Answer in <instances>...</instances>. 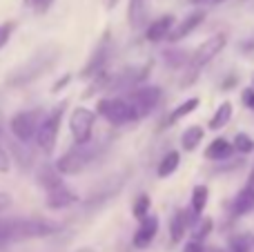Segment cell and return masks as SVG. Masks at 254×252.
<instances>
[{
	"mask_svg": "<svg viewBox=\"0 0 254 252\" xmlns=\"http://www.w3.org/2000/svg\"><path fill=\"white\" fill-rule=\"evenodd\" d=\"M67 83H69V76H63V78L56 83V87H54V89H56V92H58V89H61L63 85H67Z\"/></svg>",
	"mask_w": 254,
	"mask_h": 252,
	"instance_id": "obj_37",
	"label": "cell"
},
{
	"mask_svg": "<svg viewBox=\"0 0 254 252\" xmlns=\"http://www.w3.org/2000/svg\"><path fill=\"white\" fill-rule=\"evenodd\" d=\"M40 125H43V121H40V112L34 110V112H20V114L11 116L9 127H11L13 136H16L18 141L29 143V141H34V138H38Z\"/></svg>",
	"mask_w": 254,
	"mask_h": 252,
	"instance_id": "obj_8",
	"label": "cell"
},
{
	"mask_svg": "<svg viewBox=\"0 0 254 252\" xmlns=\"http://www.w3.org/2000/svg\"><path fill=\"white\" fill-rule=\"evenodd\" d=\"M232 150H234V143H230L228 138L219 136V138H214V141L207 145L205 159H210V161H225V159H230Z\"/></svg>",
	"mask_w": 254,
	"mask_h": 252,
	"instance_id": "obj_19",
	"label": "cell"
},
{
	"mask_svg": "<svg viewBox=\"0 0 254 252\" xmlns=\"http://www.w3.org/2000/svg\"><path fill=\"white\" fill-rule=\"evenodd\" d=\"M116 4H119V0H107V7H110V9H114Z\"/></svg>",
	"mask_w": 254,
	"mask_h": 252,
	"instance_id": "obj_38",
	"label": "cell"
},
{
	"mask_svg": "<svg viewBox=\"0 0 254 252\" xmlns=\"http://www.w3.org/2000/svg\"><path fill=\"white\" fill-rule=\"evenodd\" d=\"M250 244H252L250 237H234L228 244V248L221 252H250Z\"/></svg>",
	"mask_w": 254,
	"mask_h": 252,
	"instance_id": "obj_29",
	"label": "cell"
},
{
	"mask_svg": "<svg viewBox=\"0 0 254 252\" xmlns=\"http://www.w3.org/2000/svg\"><path fill=\"white\" fill-rule=\"evenodd\" d=\"M212 2H214V4H219V2H223V0H212Z\"/></svg>",
	"mask_w": 254,
	"mask_h": 252,
	"instance_id": "obj_40",
	"label": "cell"
},
{
	"mask_svg": "<svg viewBox=\"0 0 254 252\" xmlns=\"http://www.w3.org/2000/svg\"><path fill=\"white\" fill-rule=\"evenodd\" d=\"M234 150L241 152V154H250V152H254V138L250 134L239 132L237 136H234Z\"/></svg>",
	"mask_w": 254,
	"mask_h": 252,
	"instance_id": "obj_28",
	"label": "cell"
},
{
	"mask_svg": "<svg viewBox=\"0 0 254 252\" xmlns=\"http://www.w3.org/2000/svg\"><path fill=\"white\" fill-rule=\"evenodd\" d=\"M192 2H203V0H192Z\"/></svg>",
	"mask_w": 254,
	"mask_h": 252,
	"instance_id": "obj_41",
	"label": "cell"
},
{
	"mask_svg": "<svg viewBox=\"0 0 254 252\" xmlns=\"http://www.w3.org/2000/svg\"><path fill=\"white\" fill-rule=\"evenodd\" d=\"M179 165H181V154L176 150H172V152H167L165 156H163L161 161H158V168H156V177L158 179H167V177H172V174L179 170Z\"/></svg>",
	"mask_w": 254,
	"mask_h": 252,
	"instance_id": "obj_20",
	"label": "cell"
},
{
	"mask_svg": "<svg viewBox=\"0 0 254 252\" xmlns=\"http://www.w3.org/2000/svg\"><path fill=\"white\" fill-rule=\"evenodd\" d=\"M147 76H149V65L127 67V69L121 71V74L116 76V80H112L107 87L110 89H136L138 87V83H143Z\"/></svg>",
	"mask_w": 254,
	"mask_h": 252,
	"instance_id": "obj_11",
	"label": "cell"
},
{
	"mask_svg": "<svg viewBox=\"0 0 254 252\" xmlns=\"http://www.w3.org/2000/svg\"><path fill=\"white\" fill-rule=\"evenodd\" d=\"M11 31H13V22H4V25H0V49L7 45L9 38H11Z\"/></svg>",
	"mask_w": 254,
	"mask_h": 252,
	"instance_id": "obj_32",
	"label": "cell"
},
{
	"mask_svg": "<svg viewBox=\"0 0 254 252\" xmlns=\"http://www.w3.org/2000/svg\"><path fill=\"white\" fill-rule=\"evenodd\" d=\"M65 107H67V101H61L47 116L43 119V125H40V132H38V147L43 152H52L54 145H56V138H58V132H61V123H63V114H65Z\"/></svg>",
	"mask_w": 254,
	"mask_h": 252,
	"instance_id": "obj_6",
	"label": "cell"
},
{
	"mask_svg": "<svg viewBox=\"0 0 254 252\" xmlns=\"http://www.w3.org/2000/svg\"><path fill=\"white\" fill-rule=\"evenodd\" d=\"M98 114L112 125H127L138 121L134 107L129 105L127 98H101L98 101Z\"/></svg>",
	"mask_w": 254,
	"mask_h": 252,
	"instance_id": "obj_5",
	"label": "cell"
},
{
	"mask_svg": "<svg viewBox=\"0 0 254 252\" xmlns=\"http://www.w3.org/2000/svg\"><path fill=\"white\" fill-rule=\"evenodd\" d=\"M101 152V145L98 143H87V145H74L69 152L61 156L56 161V172L63 174V177H74V174H80Z\"/></svg>",
	"mask_w": 254,
	"mask_h": 252,
	"instance_id": "obj_4",
	"label": "cell"
},
{
	"mask_svg": "<svg viewBox=\"0 0 254 252\" xmlns=\"http://www.w3.org/2000/svg\"><path fill=\"white\" fill-rule=\"evenodd\" d=\"M131 214H134V219H138V221L149 217V196L147 194H138V199L134 201V208H131Z\"/></svg>",
	"mask_w": 254,
	"mask_h": 252,
	"instance_id": "obj_26",
	"label": "cell"
},
{
	"mask_svg": "<svg viewBox=\"0 0 254 252\" xmlns=\"http://www.w3.org/2000/svg\"><path fill=\"white\" fill-rule=\"evenodd\" d=\"M58 63V52L56 49H40L36 52L25 65H20L16 71H11L7 78V85H13V87H25V85L38 80L40 76H45L54 65Z\"/></svg>",
	"mask_w": 254,
	"mask_h": 252,
	"instance_id": "obj_2",
	"label": "cell"
},
{
	"mask_svg": "<svg viewBox=\"0 0 254 252\" xmlns=\"http://www.w3.org/2000/svg\"><path fill=\"white\" fill-rule=\"evenodd\" d=\"M76 201H78L76 192L71 190V188H67L65 183H61V186H56V188H52V190H47V199H45V205H47L49 210H65V208H69V205H74Z\"/></svg>",
	"mask_w": 254,
	"mask_h": 252,
	"instance_id": "obj_12",
	"label": "cell"
},
{
	"mask_svg": "<svg viewBox=\"0 0 254 252\" xmlns=\"http://www.w3.org/2000/svg\"><path fill=\"white\" fill-rule=\"evenodd\" d=\"M9 203H11V201H9V194L0 192V212H2V210H7V208H9Z\"/></svg>",
	"mask_w": 254,
	"mask_h": 252,
	"instance_id": "obj_36",
	"label": "cell"
},
{
	"mask_svg": "<svg viewBox=\"0 0 254 252\" xmlns=\"http://www.w3.org/2000/svg\"><path fill=\"white\" fill-rule=\"evenodd\" d=\"M25 4H29L36 13H45V11H49V7L54 4V0H25Z\"/></svg>",
	"mask_w": 254,
	"mask_h": 252,
	"instance_id": "obj_31",
	"label": "cell"
},
{
	"mask_svg": "<svg viewBox=\"0 0 254 252\" xmlns=\"http://www.w3.org/2000/svg\"><path fill=\"white\" fill-rule=\"evenodd\" d=\"M190 226H192V223H190V214L185 212V210H176L170 221V241L172 244H181Z\"/></svg>",
	"mask_w": 254,
	"mask_h": 252,
	"instance_id": "obj_17",
	"label": "cell"
},
{
	"mask_svg": "<svg viewBox=\"0 0 254 252\" xmlns=\"http://www.w3.org/2000/svg\"><path fill=\"white\" fill-rule=\"evenodd\" d=\"M38 181H40V186H45L47 190H52V188L61 186L63 179L58 177V172H52L49 168H43V170L38 172Z\"/></svg>",
	"mask_w": 254,
	"mask_h": 252,
	"instance_id": "obj_27",
	"label": "cell"
},
{
	"mask_svg": "<svg viewBox=\"0 0 254 252\" xmlns=\"http://www.w3.org/2000/svg\"><path fill=\"white\" fill-rule=\"evenodd\" d=\"M203 136H205L203 127H198V125H192V127H188V129L183 132V136H181V147H183L185 152L196 150V147L201 145Z\"/></svg>",
	"mask_w": 254,
	"mask_h": 252,
	"instance_id": "obj_21",
	"label": "cell"
},
{
	"mask_svg": "<svg viewBox=\"0 0 254 252\" xmlns=\"http://www.w3.org/2000/svg\"><path fill=\"white\" fill-rule=\"evenodd\" d=\"M207 201H210V190H207V186H196L192 190V203H190V210H188L190 223H192V226L198 221V217L203 214Z\"/></svg>",
	"mask_w": 254,
	"mask_h": 252,
	"instance_id": "obj_16",
	"label": "cell"
},
{
	"mask_svg": "<svg viewBox=\"0 0 254 252\" xmlns=\"http://www.w3.org/2000/svg\"><path fill=\"white\" fill-rule=\"evenodd\" d=\"M174 27H176L174 16H172V13H165V16L156 18V20H154L152 25L147 27V31H145V38H147L149 43H161V40H167Z\"/></svg>",
	"mask_w": 254,
	"mask_h": 252,
	"instance_id": "obj_14",
	"label": "cell"
},
{
	"mask_svg": "<svg viewBox=\"0 0 254 252\" xmlns=\"http://www.w3.org/2000/svg\"><path fill=\"white\" fill-rule=\"evenodd\" d=\"M241 101H243V105H246V107H250V110L254 112V89H252V87L243 89V94H241Z\"/></svg>",
	"mask_w": 254,
	"mask_h": 252,
	"instance_id": "obj_33",
	"label": "cell"
},
{
	"mask_svg": "<svg viewBox=\"0 0 254 252\" xmlns=\"http://www.w3.org/2000/svg\"><path fill=\"white\" fill-rule=\"evenodd\" d=\"M252 210H254V186L248 183V186L237 194V199H234L232 214L234 217H243V214L252 212Z\"/></svg>",
	"mask_w": 254,
	"mask_h": 252,
	"instance_id": "obj_18",
	"label": "cell"
},
{
	"mask_svg": "<svg viewBox=\"0 0 254 252\" xmlns=\"http://www.w3.org/2000/svg\"><path fill=\"white\" fill-rule=\"evenodd\" d=\"M163 58H165L167 67L179 69V67H183L185 63L190 65V58L192 56H188V52H181V49H165V52H163Z\"/></svg>",
	"mask_w": 254,
	"mask_h": 252,
	"instance_id": "obj_24",
	"label": "cell"
},
{
	"mask_svg": "<svg viewBox=\"0 0 254 252\" xmlns=\"http://www.w3.org/2000/svg\"><path fill=\"white\" fill-rule=\"evenodd\" d=\"M143 13H145V0H129L127 2V20H129L131 29H138Z\"/></svg>",
	"mask_w": 254,
	"mask_h": 252,
	"instance_id": "obj_23",
	"label": "cell"
},
{
	"mask_svg": "<svg viewBox=\"0 0 254 252\" xmlns=\"http://www.w3.org/2000/svg\"><path fill=\"white\" fill-rule=\"evenodd\" d=\"M183 252H205V246H203L201 241H190Z\"/></svg>",
	"mask_w": 254,
	"mask_h": 252,
	"instance_id": "obj_34",
	"label": "cell"
},
{
	"mask_svg": "<svg viewBox=\"0 0 254 252\" xmlns=\"http://www.w3.org/2000/svg\"><path fill=\"white\" fill-rule=\"evenodd\" d=\"M163 98V92L161 87H154V85H140V87L131 89V94L127 96V101H129V105L134 107L136 112V119H145V116H149L154 110L158 107V103H161Z\"/></svg>",
	"mask_w": 254,
	"mask_h": 252,
	"instance_id": "obj_7",
	"label": "cell"
},
{
	"mask_svg": "<svg viewBox=\"0 0 254 252\" xmlns=\"http://www.w3.org/2000/svg\"><path fill=\"white\" fill-rule=\"evenodd\" d=\"M250 186H254V168H252V172H250Z\"/></svg>",
	"mask_w": 254,
	"mask_h": 252,
	"instance_id": "obj_39",
	"label": "cell"
},
{
	"mask_svg": "<svg viewBox=\"0 0 254 252\" xmlns=\"http://www.w3.org/2000/svg\"><path fill=\"white\" fill-rule=\"evenodd\" d=\"M61 230V223L47 221V219H13V221L0 223V248L16 241L45 239Z\"/></svg>",
	"mask_w": 254,
	"mask_h": 252,
	"instance_id": "obj_1",
	"label": "cell"
},
{
	"mask_svg": "<svg viewBox=\"0 0 254 252\" xmlns=\"http://www.w3.org/2000/svg\"><path fill=\"white\" fill-rule=\"evenodd\" d=\"M198 105H201V101H198L196 96H194V98H188V101H185V103H181V105L176 107V110L170 114V123H176V121L185 119V116H188V114H192V112L196 110Z\"/></svg>",
	"mask_w": 254,
	"mask_h": 252,
	"instance_id": "obj_25",
	"label": "cell"
},
{
	"mask_svg": "<svg viewBox=\"0 0 254 252\" xmlns=\"http://www.w3.org/2000/svg\"><path fill=\"white\" fill-rule=\"evenodd\" d=\"M252 89H254V76H252Z\"/></svg>",
	"mask_w": 254,
	"mask_h": 252,
	"instance_id": "obj_42",
	"label": "cell"
},
{
	"mask_svg": "<svg viewBox=\"0 0 254 252\" xmlns=\"http://www.w3.org/2000/svg\"><path fill=\"white\" fill-rule=\"evenodd\" d=\"M94 112L85 110V107H76L69 116V132L74 138V145H87L92 143V132H94Z\"/></svg>",
	"mask_w": 254,
	"mask_h": 252,
	"instance_id": "obj_9",
	"label": "cell"
},
{
	"mask_svg": "<svg viewBox=\"0 0 254 252\" xmlns=\"http://www.w3.org/2000/svg\"><path fill=\"white\" fill-rule=\"evenodd\" d=\"M9 170V156L4 154V150L0 147V172H7Z\"/></svg>",
	"mask_w": 254,
	"mask_h": 252,
	"instance_id": "obj_35",
	"label": "cell"
},
{
	"mask_svg": "<svg viewBox=\"0 0 254 252\" xmlns=\"http://www.w3.org/2000/svg\"><path fill=\"white\" fill-rule=\"evenodd\" d=\"M110 49H112V38H110V31H105V36H103V40L98 43V47L94 49L92 58H89V63L83 67L80 76H83V78L101 76L103 74V67H105L107 58H110Z\"/></svg>",
	"mask_w": 254,
	"mask_h": 252,
	"instance_id": "obj_10",
	"label": "cell"
},
{
	"mask_svg": "<svg viewBox=\"0 0 254 252\" xmlns=\"http://www.w3.org/2000/svg\"><path fill=\"white\" fill-rule=\"evenodd\" d=\"M228 45V36L225 34H216V36H210L205 43H201L196 49H194L192 58H190V65H188V76L183 78V85H190L196 80L198 71L207 65L210 61H214L221 52L225 49Z\"/></svg>",
	"mask_w": 254,
	"mask_h": 252,
	"instance_id": "obj_3",
	"label": "cell"
},
{
	"mask_svg": "<svg viewBox=\"0 0 254 252\" xmlns=\"http://www.w3.org/2000/svg\"><path fill=\"white\" fill-rule=\"evenodd\" d=\"M205 20V11L203 9H198V11H192L190 16H185L183 20L179 22V25L172 29V34H170V43H179V40H183L185 36H190L192 31H196L198 29V25Z\"/></svg>",
	"mask_w": 254,
	"mask_h": 252,
	"instance_id": "obj_13",
	"label": "cell"
},
{
	"mask_svg": "<svg viewBox=\"0 0 254 252\" xmlns=\"http://www.w3.org/2000/svg\"><path fill=\"white\" fill-rule=\"evenodd\" d=\"M212 232V219H203L201 223H196V228H194L192 232V241H205V237Z\"/></svg>",
	"mask_w": 254,
	"mask_h": 252,
	"instance_id": "obj_30",
	"label": "cell"
},
{
	"mask_svg": "<svg viewBox=\"0 0 254 252\" xmlns=\"http://www.w3.org/2000/svg\"><path fill=\"white\" fill-rule=\"evenodd\" d=\"M156 232H158V217L143 219V221L138 223V230H136V235H134V241H131V244H134V248L145 250L154 241Z\"/></svg>",
	"mask_w": 254,
	"mask_h": 252,
	"instance_id": "obj_15",
	"label": "cell"
},
{
	"mask_svg": "<svg viewBox=\"0 0 254 252\" xmlns=\"http://www.w3.org/2000/svg\"><path fill=\"white\" fill-rule=\"evenodd\" d=\"M230 119H232V103L225 101L219 105V110L214 112V116L210 119V129H221L225 127V125L230 123Z\"/></svg>",
	"mask_w": 254,
	"mask_h": 252,
	"instance_id": "obj_22",
	"label": "cell"
}]
</instances>
